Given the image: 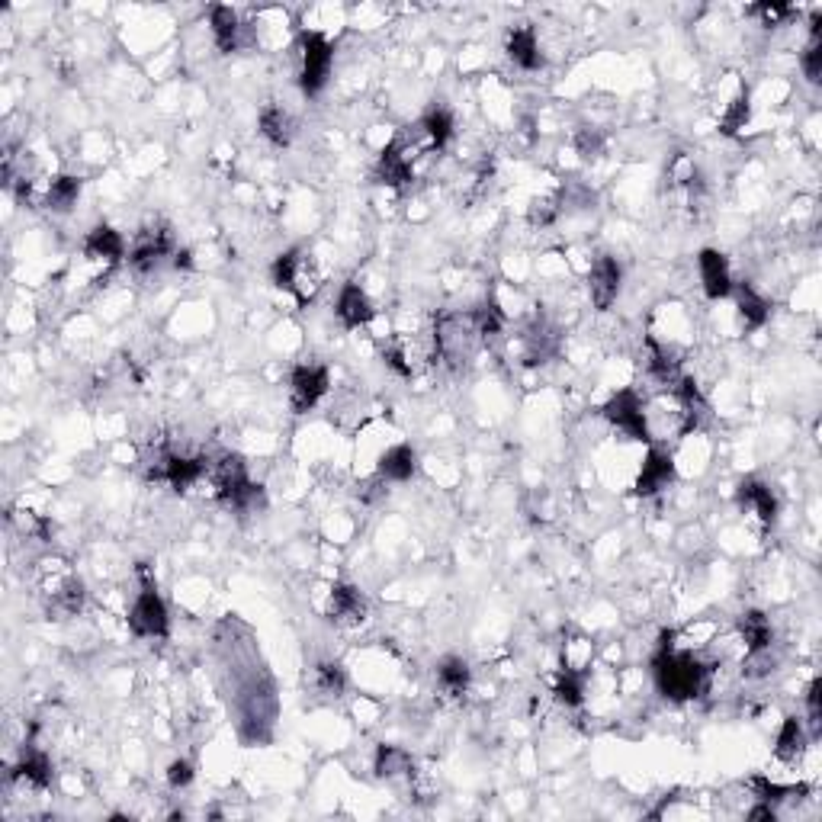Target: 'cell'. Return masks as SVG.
Listing matches in <instances>:
<instances>
[{"instance_id": "9", "label": "cell", "mask_w": 822, "mask_h": 822, "mask_svg": "<svg viewBox=\"0 0 822 822\" xmlns=\"http://www.w3.org/2000/svg\"><path fill=\"white\" fill-rule=\"evenodd\" d=\"M620 286H623V267L617 257L611 254H601L595 264L588 270V296H591V306L598 312H607L617 302L620 296Z\"/></svg>"}, {"instance_id": "19", "label": "cell", "mask_w": 822, "mask_h": 822, "mask_svg": "<svg viewBox=\"0 0 822 822\" xmlns=\"http://www.w3.org/2000/svg\"><path fill=\"white\" fill-rule=\"evenodd\" d=\"M415 473H418V453L411 444L389 447L376 463V476L383 482H408Z\"/></svg>"}, {"instance_id": "34", "label": "cell", "mask_w": 822, "mask_h": 822, "mask_svg": "<svg viewBox=\"0 0 822 822\" xmlns=\"http://www.w3.org/2000/svg\"><path fill=\"white\" fill-rule=\"evenodd\" d=\"M315 688L318 694L341 697L347 691V672L341 662H318L315 665Z\"/></svg>"}, {"instance_id": "16", "label": "cell", "mask_w": 822, "mask_h": 822, "mask_svg": "<svg viewBox=\"0 0 822 822\" xmlns=\"http://www.w3.org/2000/svg\"><path fill=\"white\" fill-rule=\"evenodd\" d=\"M209 29H212V39H216V49L222 55L238 52L241 42H245V23H241L238 10L225 7V4L209 7Z\"/></svg>"}, {"instance_id": "35", "label": "cell", "mask_w": 822, "mask_h": 822, "mask_svg": "<svg viewBox=\"0 0 822 822\" xmlns=\"http://www.w3.org/2000/svg\"><path fill=\"white\" fill-rule=\"evenodd\" d=\"M800 68H803V78L810 84L822 81V42H819V36H810V45H806L803 55H800Z\"/></svg>"}, {"instance_id": "1", "label": "cell", "mask_w": 822, "mask_h": 822, "mask_svg": "<svg viewBox=\"0 0 822 822\" xmlns=\"http://www.w3.org/2000/svg\"><path fill=\"white\" fill-rule=\"evenodd\" d=\"M710 675L713 665H707L694 652L675 646V630L662 633L659 652L652 656V678H656V688L662 697L675 700V704L704 697L710 688Z\"/></svg>"}, {"instance_id": "6", "label": "cell", "mask_w": 822, "mask_h": 822, "mask_svg": "<svg viewBox=\"0 0 822 822\" xmlns=\"http://www.w3.org/2000/svg\"><path fill=\"white\" fill-rule=\"evenodd\" d=\"M331 389V376L322 363H299L289 376V405L296 415H306L318 402L325 399Z\"/></svg>"}, {"instance_id": "27", "label": "cell", "mask_w": 822, "mask_h": 822, "mask_svg": "<svg viewBox=\"0 0 822 822\" xmlns=\"http://www.w3.org/2000/svg\"><path fill=\"white\" fill-rule=\"evenodd\" d=\"M418 129H421V135H424V142H428V148L440 151V148H444V145L453 139V129H456L453 113L447 110V106H431V110L421 116Z\"/></svg>"}, {"instance_id": "13", "label": "cell", "mask_w": 822, "mask_h": 822, "mask_svg": "<svg viewBox=\"0 0 822 822\" xmlns=\"http://www.w3.org/2000/svg\"><path fill=\"white\" fill-rule=\"evenodd\" d=\"M334 315H338V322L347 331H357V328H367L373 322V318H376V306H373V299L367 296V289L350 280V283L341 286Z\"/></svg>"}, {"instance_id": "5", "label": "cell", "mask_w": 822, "mask_h": 822, "mask_svg": "<svg viewBox=\"0 0 822 822\" xmlns=\"http://www.w3.org/2000/svg\"><path fill=\"white\" fill-rule=\"evenodd\" d=\"M601 415L607 418V424H614V428L623 431L630 440H639V444H649V440H652L649 411H646V402L639 399L636 389L614 392L611 399L604 402Z\"/></svg>"}, {"instance_id": "30", "label": "cell", "mask_w": 822, "mask_h": 822, "mask_svg": "<svg viewBox=\"0 0 822 822\" xmlns=\"http://www.w3.org/2000/svg\"><path fill=\"white\" fill-rule=\"evenodd\" d=\"M411 768H415V761H411V755L405 749H399V745H379L376 749V761H373V771H376V778H399V774H411Z\"/></svg>"}, {"instance_id": "7", "label": "cell", "mask_w": 822, "mask_h": 822, "mask_svg": "<svg viewBox=\"0 0 822 822\" xmlns=\"http://www.w3.org/2000/svg\"><path fill=\"white\" fill-rule=\"evenodd\" d=\"M415 148H424V145H415V142H405V139H392L383 151H379V161H376V180L386 187H395L402 190L408 187L411 180H415V158L411 155Z\"/></svg>"}, {"instance_id": "4", "label": "cell", "mask_w": 822, "mask_h": 822, "mask_svg": "<svg viewBox=\"0 0 822 822\" xmlns=\"http://www.w3.org/2000/svg\"><path fill=\"white\" fill-rule=\"evenodd\" d=\"M129 630H132V636H139V639H164L167 633H171V614H167V604L158 595V588L148 575H145L142 591L132 601Z\"/></svg>"}, {"instance_id": "40", "label": "cell", "mask_w": 822, "mask_h": 822, "mask_svg": "<svg viewBox=\"0 0 822 822\" xmlns=\"http://www.w3.org/2000/svg\"><path fill=\"white\" fill-rule=\"evenodd\" d=\"M752 13H755V17H761V23H765V26H778V23H784L794 10H790L787 4H768V0H765V4H755Z\"/></svg>"}, {"instance_id": "25", "label": "cell", "mask_w": 822, "mask_h": 822, "mask_svg": "<svg viewBox=\"0 0 822 822\" xmlns=\"http://www.w3.org/2000/svg\"><path fill=\"white\" fill-rule=\"evenodd\" d=\"M739 636L745 646V656H755V652H765L774 643V627L771 620L761 611H745L739 617Z\"/></svg>"}, {"instance_id": "39", "label": "cell", "mask_w": 822, "mask_h": 822, "mask_svg": "<svg viewBox=\"0 0 822 822\" xmlns=\"http://www.w3.org/2000/svg\"><path fill=\"white\" fill-rule=\"evenodd\" d=\"M559 209H562V200L559 196H550V200H537L534 203V209H530V222L534 225H550L556 216H559Z\"/></svg>"}, {"instance_id": "2", "label": "cell", "mask_w": 822, "mask_h": 822, "mask_svg": "<svg viewBox=\"0 0 822 822\" xmlns=\"http://www.w3.org/2000/svg\"><path fill=\"white\" fill-rule=\"evenodd\" d=\"M270 280H273V286L293 293L299 306H309L318 289H322V273H318L312 254L299 251V248H289L277 257V261H273Z\"/></svg>"}, {"instance_id": "8", "label": "cell", "mask_w": 822, "mask_h": 822, "mask_svg": "<svg viewBox=\"0 0 822 822\" xmlns=\"http://www.w3.org/2000/svg\"><path fill=\"white\" fill-rule=\"evenodd\" d=\"M174 251H177V245H174L171 228L155 225V228H145V232H139V238H135V245L129 251V264H132V270H139V273H151L164 261V257H174Z\"/></svg>"}, {"instance_id": "21", "label": "cell", "mask_w": 822, "mask_h": 822, "mask_svg": "<svg viewBox=\"0 0 822 822\" xmlns=\"http://www.w3.org/2000/svg\"><path fill=\"white\" fill-rule=\"evenodd\" d=\"M81 177H74V174H58L52 177L49 184H45V193H42V206L49 209V212H71L74 206H78L81 200Z\"/></svg>"}, {"instance_id": "12", "label": "cell", "mask_w": 822, "mask_h": 822, "mask_svg": "<svg viewBox=\"0 0 822 822\" xmlns=\"http://www.w3.org/2000/svg\"><path fill=\"white\" fill-rule=\"evenodd\" d=\"M697 270H700V286H704L707 299L720 302L726 296H733V270H729V261L723 251H713V248H704L697 254Z\"/></svg>"}, {"instance_id": "17", "label": "cell", "mask_w": 822, "mask_h": 822, "mask_svg": "<svg viewBox=\"0 0 822 822\" xmlns=\"http://www.w3.org/2000/svg\"><path fill=\"white\" fill-rule=\"evenodd\" d=\"M505 52L508 58L524 71H537L543 65V52H540V39L534 26H514L508 39H505Z\"/></svg>"}, {"instance_id": "10", "label": "cell", "mask_w": 822, "mask_h": 822, "mask_svg": "<svg viewBox=\"0 0 822 822\" xmlns=\"http://www.w3.org/2000/svg\"><path fill=\"white\" fill-rule=\"evenodd\" d=\"M206 473H212V463L206 460V456H177V453H167V456H161V466L151 469L148 476L151 479H164L174 492H187Z\"/></svg>"}, {"instance_id": "14", "label": "cell", "mask_w": 822, "mask_h": 822, "mask_svg": "<svg viewBox=\"0 0 822 822\" xmlns=\"http://www.w3.org/2000/svg\"><path fill=\"white\" fill-rule=\"evenodd\" d=\"M370 614V601L354 585H334L328 591V617L338 627H360Z\"/></svg>"}, {"instance_id": "23", "label": "cell", "mask_w": 822, "mask_h": 822, "mask_svg": "<svg viewBox=\"0 0 822 822\" xmlns=\"http://www.w3.org/2000/svg\"><path fill=\"white\" fill-rule=\"evenodd\" d=\"M257 126H261V135L270 142V145H277V148H286L289 142H293V135H296V119L289 116V110H283V106L277 103H267L261 116H257Z\"/></svg>"}, {"instance_id": "37", "label": "cell", "mask_w": 822, "mask_h": 822, "mask_svg": "<svg viewBox=\"0 0 822 822\" xmlns=\"http://www.w3.org/2000/svg\"><path fill=\"white\" fill-rule=\"evenodd\" d=\"M806 723L816 733L822 723V678H813L810 688H806Z\"/></svg>"}, {"instance_id": "20", "label": "cell", "mask_w": 822, "mask_h": 822, "mask_svg": "<svg viewBox=\"0 0 822 822\" xmlns=\"http://www.w3.org/2000/svg\"><path fill=\"white\" fill-rule=\"evenodd\" d=\"M13 778L26 781L29 787H36V790L52 787V781H55L52 758L45 755L42 749H36V745H26L23 755H20V761H17V768H13Z\"/></svg>"}, {"instance_id": "3", "label": "cell", "mask_w": 822, "mask_h": 822, "mask_svg": "<svg viewBox=\"0 0 822 822\" xmlns=\"http://www.w3.org/2000/svg\"><path fill=\"white\" fill-rule=\"evenodd\" d=\"M334 68V45L322 33H302L299 36V87L306 97L322 94V87L331 78Z\"/></svg>"}, {"instance_id": "15", "label": "cell", "mask_w": 822, "mask_h": 822, "mask_svg": "<svg viewBox=\"0 0 822 822\" xmlns=\"http://www.w3.org/2000/svg\"><path fill=\"white\" fill-rule=\"evenodd\" d=\"M736 505H739L742 511L755 514L765 527H771L774 521H778V511H781L778 495H774V492H771V485H765L761 479H742V482H739V489H736Z\"/></svg>"}, {"instance_id": "11", "label": "cell", "mask_w": 822, "mask_h": 822, "mask_svg": "<svg viewBox=\"0 0 822 822\" xmlns=\"http://www.w3.org/2000/svg\"><path fill=\"white\" fill-rule=\"evenodd\" d=\"M672 482H675V456L668 450H662V447H649L643 469H639V476H636L633 492L639 498H652V495H659L662 489H668Z\"/></svg>"}, {"instance_id": "29", "label": "cell", "mask_w": 822, "mask_h": 822, "mask_svg": "<svg viewBox=\"0 0 822 822\" xmlns=\"http://www.w3.org/2000/svg\"><path fill=\"white\" fill-rule=\"evenodd\" d=\"M84 601H87L84 582H81V578H74V575H68L65 582L55 585V591H52V611L55 614L78 617L84 611Z\"/></svg>"}, {"instance_id": "28", "label": "cell", "mask_w": 822, "mask_h": 822, "mask_svg": "<svg viewBox=\"0 0 822 822\" xmlns=\"http://www.w3.org/2000/svg\"><path fill=\"white\" fill-rule=\"evenodd\" d=\"M437 684H440V691H444V694L460 697V694L469 691V684H473V668H469V662L460 659V656L440 659V665H437Z\"/></svg>"}, {"instance_id": "33", "label": "cell", "mask_w": 822, "mask_h": 822, "mask_svg": "<svg viewBox=\"0 0 822 822\" xmlns=\"http://www.w3.org/2000/svg\"><path fill=\"white\" fill-rule=\"evenodd\" d=\"M749 116H752V103H749V90H739V94L726 103V110L720 116V132L723 135H736L739 129L749 126Z\"/></svg>"}, {"instance_id": "22", "label": "cell", "mask_w": 822, "mask_h": 822, "mask_svg": "<svg viewBox=\"0 0 822 822\" xmlns=\"http://www.w3.org/2000/svg\"><path fill=\"white\" fill-rule=\"evenodd\" d=\"M733 296H736V309H739L742 325L749 328V331L761 328L771 318V302L761 296L752 283H736L733 286Z\"/></svg>"}, {"instance_id": "36", "label": "cell", "mask_w": 822, "mask_h": 822, "mask_svg": "<svg viewBox=\"0 0 822 822\" xmlns=\"http://www.w3.org/2000/svg\"><path fill=\"white\" fill-rule=\"evenodd\" d=\"M572 145H575V151H578V155H582L585 161H591V158H598L601 151H604V135H601V129L582 126V129L575 132Z\"/></svg>"}, {"instance_id": "24", "label": "cell", "mask_w": 822, "mask_h": 822, "mask_svg": "<svg viewBox=\"0 0 822 822\" xmlns=\"http://www.w3.org/2000/svg\"><path fill=\"white\" fill-rule=\"evenodd\" d=\"M556 354V328H550L543 318H534V325L524 328V363L537 367Z\"/></svg>"}, {"instance_id": "38", "label": "cell", "mask_w": 822, "mask_h": 822, "mask_svg": "<svg viewBox=\"0 0 822 822\" xmlns=\"http://www.w3.org/2000/svg\"><path fill=\"white\" fill-rule=\"evenodd\" d=\"M193 778H196V768H193L190 758H177V761H171V765H167V784H171L174 790L190 787Z\"/></svg>"}, {"instance_id": "18", "label": "cell", "mask_w": 822, "mask_h": 822, "mask_svg": "<svg viewBox=\"0 0 822 822\" xmlns=\"http://www.w3.org/2000/svg\"><path fill=\"white\" fill-rule=\"evenodd\" d=\"M84 254L94 257V261H106L113 267L126 257V241L113 225H94L84 238Z\"/></svg>"}, {"instance_id": "31", "label": "cell", "mask_w": 822, "mask_h": 822, "mask_svg": "<svg viewBox=\"0 0 822 822\" xmlns=\"http://www.w3.org/2000/svg\"><path fill=\"white\" fill-rule=\"evenodd\" d=\"M553 694H556L559 704H566V707H582V704H585V672H582V668L562 665Z\"/></svg>"}, {"instance_id": "32", "label": "cell", "mask_w": 822, "mask_h": 822, "mask_svg": "<svg viewBox=\"0 0 822 822\" xmlns=\"http://www.w3.org/2000/svg\"><path fill=\"white\" fill-rule=\"evenodd\" d=\"M469 325H473V331L479 334L482 341H492V338H498L501 331H505V312H501V306L495 299H489V302H482L479 309L469 312Z\"/></svg>"}, {"instance_id": "41", "label": "cell", "mask_w": 822, "mask_h": 822, "mask_svg": "<svg viewBox=\"0 0 822 822\" xmlns=\"http://www.w3.org/2000/svg\"><path fill=\"white\" fill-rule=\"evenodd\" d=\"M171 267H174V270H190V267H193V254H190L187 248H177L174 257H171Z\"/></svg>"}, {"instance_id": "26", "label": "cell", "mask_w": 822, "mask_h": 822, "mask_svg": "<svg viewBox=\"0 0 822 822\" xmlns=\"http://www.w3.org/2000/svg\"><path fill=\"white\" fill-rule=\"evenodd\" d=\"M806 745H810V733H806V723L797 717H787L778 729V739H774V755L781 761H800Z\"/></svg>"}]
</instances>
